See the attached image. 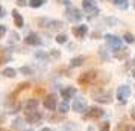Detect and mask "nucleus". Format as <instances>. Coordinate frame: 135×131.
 <instances>
[{
	"label": "nucleus",
	"instance_id": "1",
	"mask_svg": "<svg viewBox=\"0 0 135 131\" xmlns=\"http://www.w3.org/2000/svg\"><path fill=\"white\" fill-rule=\"evenodd\" d=\"M93 98L96 102H100V104H109L112 101V94H111V90H103V88H99V90H94L93 92Z\"/></svg>",
	"mask_w": 135,
	"mask_h": 131
},
{
	"label": "nucleus",
	"instance_id": "2",
	"mask_svg": "<svg viewBox=\"0 0 135 131\" xmlns=\"http://www.w3.org/2000/svg\"><path fill=\"white\" fill-rule=\"evenodd\" d=\"M97 72L96 70H88L85 73H82V75L78 78V82H79L80 85H91L94 82L97 81Z\"/></svg>",
	"mask_w": 135,
	"mask_h": 131
},
{
	"label": "nucleus",
	"instance_id": "3",
	"mask_svg": "<svg viewBox=\"0 0 135 131\" xmlns=\"http://www.w3.org/2000/svg\"><path fill=\"white\" fill-rule=\"evenodd\" d=\"M103 114H105V111L102 108H99V107H90V108L84 113V119H86V120H97V119H100Z\"/></svg>",
	"mask_w": 135,
	"mask_h": 131
},
{
	"label": "nucleus",
	"instance_id": "4",
	"mask_svg": "<svg viewBox=\"0 0 135 131\" xmlns=\"http://www.w3.org/2000/svg\"><path fill=\"white\" fill-rule=\"evenodd\" d=\"M129 96H131V87L129 85L124 84V85H120V87L117 88V101L120 104H126Z\"/></svg>",
	"mask_w": 135,
	"mask_h": 131
},
{
	"label": "nucleus",
	"instance_id": "5",
	"mask_svg": "<svg viewBox=\"0 0 135 131\" xmlns=\"http://www.w3.org/2000/svg\"><path fill=\"white\" fill-rule=\"evenodd\" d=\"M43 104H44V107H46L49 111H55L56 108H58V96H56L55 93L46 94Z\"/></svg>",
	"mask_w": 135,
	"mask_h": 131
},
{
	"label": "nucleus",
	"instance_id": "6",
	"mask_svg": "<svg viewBox=\"0 0 135 131\" xmlns=\"http://www.w3.org/2000/svg\"><path fill=\"white\" fill-rule=\"evenodd\" d=\"M65 17H67L68 21H71V23H76V21H80L82 20V17H84V14L80 12L78 8H68L67 11H65Z\"/></svg>",
	"mask_w": 135,
	"mask_h": 131
},
{
	"label": "nucleus",
	"instance_id": "7",
	"mask_svg": "<svg viewBox=\"0 0 135 131\" xmlns=\"http://www.w3.org/2000/svg\"><path fill=\"white\" fill-rule=\"evenodd\" d=\"M71 108H73V111H76V113H84V111H86V110H88L86 99H85V98H82V96H79V98H74Z\"/></svg>",
	"mask_w": 135,
	"mask_h": 131
},
{
	"label": "nucleus",
	"instance_id": "8",
	"mask_svg": "<svg viewBox=\"0 0 135 131\" xmlns=\"http://www.w3.org/2000/svg\"><path fill=\"white\" fill-rule=\"evenodd\" d=\"M41 119H43V114L38 111V110H35V111H27L26 116H25V120L27 122V124H31V125L40 124Z\"/></svg>",
	"mask_w": 135,
	"mask_h": 131
},
{
	"label": "nucleus",
	"instance_id": "9",
	"mask_svg": "<svg viewBox=\"0 0 135 131\" xmlns=\"http://www.w3.org/2000/svg\"><path fill=\"white\" fill-rule=\"evenodd\" d=\"M106 43L111 46V49L114 50V52H117V50H120L122 49V43H123V40L122 38H118V37H115V35H106Z\"/></svg>",
	"mask_w": 135,
	"mask_h": 131
},
{
	"label": "nucleus",
	"instance_id": "10",
	"mask_svg": "<svg viewBox=\"0 0 135 131\" xmlns=\"http://www.w3.org/2000/svg\"><path fill=\"white\" fill-rule=\"evenodd\" d=\"M82 8H84L85 12H88L90 15H96V14H99V8L96 6L94 0H82Z\"/></svg>",
	"mask_w": 135,
	"mask_h": 131
},
{
	"label": "nucleus",
	"instance_id": "11",
	"mask_svg": "<svg viewBox=\"0 0 135 131\" xmlns=\"http://www.w3.org/2000/svg\"><path fill=\"white\" fill-rule=\"evenodd\" d=\"M25 43L27 46H40L43 41H41V38H40V35L37 32H31V34H27L25 37Z\"/></svg>",
	"mask_w": 135,
	"mask_h": 131
},
{
	"label": "nucleus",
	"instance_id": "12",
	"mask_svg": "<svg viewBox=\"0 0 135 131\" xmlns=\"http://www.w3.org/2000/svg\"><path fill=\"white\" fill-rule=\"evenodd\" d=\"M71 32H73V35H74L76 38L82 40V38H84V37L86 35V34H88V26H86V25L73 26V28H71Z\"/></svg>",
	"mask_w": 135,
	"mask_h": 131
},
{
	"label": "nucleus",
	"instance_id": "13",
	"mask_svg": "<svg viewBox=\"0 0 135 131\" xmlns=\"http://www.w3.org/2000/svg\"><path fill=\"white\" fill-rule=\"evenodd\" d=\"M76 93H78V90L70 85V87H65V88H62V90H61V98L67 102V101L73 99L74 96H76Z\"/></svg>",
	"mask_w": 135,
	"mask_h": 131
},
{
	"label": "nucleus",
	"instance_id": "14",
	"mask_svg": "<svg viewBox=\"0 0 135 131\" xmlns=\"http://www.w3.org/2000/svg\"><path fill=\"white\" fill-rule=\"evenodd\" d=\"M46 28L49 31H59V29L64 28V23L59 21V20H47L46 21Z\"/></svg>",
	"mask_w": 135,
	"mask_h": 131
},
{
	"label": "nucleus",
	"instance_id": "15",
	"mask_svg": "<svg viewBox=\"0 0 135 131\" xmlns=\"http://www.w3.org/2000/svg\"><path fill=\"white\" fill-rule=\"evenodd\" d=\"M12 19H14V25H15V28H18V29H21L23 26H25V20H23V17H21V14L17 11V9H12Z\"/></svg>",
	"mask_w": 135,
	"mask_h": 131
},
{
	"label": "nucleus",
	"instance_id": "16",
	"mask_svg": "<svg viewBox=\"0 0 135 131\" xmlns=\"http://www.w3.org/2000/svg\"><path fill=\"white\" fill-rule=\"evenodd\" d=\"M38 99H35V98H29V99L25 102V110L26 113L27 111H35V110H38Z\"/></svg>",
	"mask_w": 135,
	"mask_h": 131
},
{
	"label": "nucleus",
	"instance_id": "17",
	"mask_svg": "<svg viewBox=\"0 0 135 131\" xmlns=\"http://www.w3.org/2000/svg\"><path fill=\"white\" fill-rule=\"evenodd\" d=\"M31 87V82H20L18 85H17V88H15V90H14L12 92V94H11V98H9V96H8V99H11V101H14V98H15V96H17V94L20 93V92H23V90H26V88H29Z\"/></svg>",
	"mask_w": 135,
	"mask_h": 131
},
{
	"label": "nucleus",
	"instance_id": "18",
	"mask_svg": "<svg viewBox=\"0 0 135 131\" xmlns=\"http://www.w3.org/2000/svg\"><path fill=\"white\" fill-rule=\"evenodd\" d=\"M84 62H85V56H76V58H73V60L70 61V67H71V69H74V67H80Z\"/></svg>",
	"mask_w": 135,
	"mask_h": 131
},
{
	"label": "nucleus",
	"instance_id": "19",
	"mask_svg": "<svg viewBox=\"0 0 135 131\" xmlns=\"http://www.w3.org/2000/svg\"><path fill=\"white\" fill-rule=\"evenodd\" d=\"M2 75L5 76V78H15L17 76V70L14 69V67H6V69H3Z\"/></svg>",
	"mask_w": 135,
	"mask_h": 131
},
{
	"label": "nucleus",
	"instance_id": "20",
	"mask_svg": "<svg viewBox=\"0 0 135 131\" xmlns=\"http://www.w3.org/2000/svg\"><path fill=\"white\" fill-rule=\"evenodd\" d=\"M114 2V5H115L117 8H120V9H126V8L129 6L128 0H112Z\"/></svg>",
	"mask_w": 135,
	"mask_h": 131
},
{
	"label": "nucleus",
	"instance_id": "21",
	"mask_svg": "<svg viewBox=\"0 0 135 131\" xmlns=\"http://www.w3.org/2000/svg\"><path fill=\"white\" fill-rule=\"evenodd\" d=\"M68 110H70V105H68V104L65 102V101H64L62 104H59V105H58V111H59V113H62V114H65V113H68Z\"/></svg>",
	"mask_w": 135,
	"mask_h": 131
},
{
	"label": "nucleus",
	"instance_id": "22",
	"mask_svg": "<svg viewBox=\"0 0 135 131\" xmlns=\"http://www.w3.org/2000/svg\"><path fill=\"white\" fill-rule=\"evenodd\" d=\"M44 2H46V0H29L27 5L31 8H41L44 5Z\"/></svg>",
	"mask_w": 135,
	"mask_h": 131
},
{
	"label": "nucleus",
	"instance_id": "23",
	"mask_svg": "<svg viewBox=\"0 0 135 131\" xmlns=\"http://www.w3.org/2000/svg\"><path fill=\"white\" fill-rule=\"evenodd\" d=\"M56 43L58 44H65L67 43V35L65 34H59V35H56Z\"/></svg>",
	"mask_w": 135,
	"mask_h": 131
},
{
	"label": "nucleus",
	"instance_id": "24",
	"mask_svg": "<svg viewBox=\"0 0 135 131\" xmlns=\"http://www.w3.org/2000/svg\"><path fill=\"white\" fill-rule=\"evenodd\" d=\"M123 38H124V41H126V43H129V44L135 43V37H134V34H131V32H126Z\"/></svg>",
	"mask_w": 135,
	"mask_h": 131
},
{
	"label": "nucleus",
	"instance_id": "25",
	"mask_svg": "<svg viewBox=\"0 0 135 131\" xmlns=\"http://www.w3.org/2000/svg\"><path fill=\"white\" fill-rule=\"evenodd\" d=\"M21 125H23V119H21V118H17L15 120H14L12 128H14V130H20V128H21Z\"/></svg>",
	"mask_w": 135,
	"mask_h": 131
},
{
	"label": "nucleus",
	"instance_id": "26",
	"mask_svg": "<svg viewBox=\"0 0 135 131\" xmlns=\"http://www.w3.org/2000/svg\"><path fill=\"white\" fill-rule=\"evenodd\" d=\"M20 72H21L23 75H33V70H32L31 67H27V66H23V67L20 69Z\"/></svg>",
	"mask_w": 135,
	"mask_h": 131
},
{
	"label": "nucleus",
	"instance_id": "27",
	"mask_svg": "<svg viewBox=\"0 0 135 131\" xmlns=\"http://www.w3.org/2000/svg\"><path fill=\"white\" fill-rule=\"evenodd\" d=\"M122 50H123L122 53H118V52L115 53V58H118V60H120V58H126V56L129 55V50L128 49H122Z\"/></svg>",
	"mask_w": 135,
	"mask_h": 131
},
{
	"label": "nucleus",
	"instance_id": "28",
	"mask_svg": "<svg viewBox=\"0 0 135 131\" xmlns=\"http://www.w3.org/2000/svg\"><path fill=\"white\" fill-rule=\"evenodd\" d=\"M5 34H6V26H5V25H0V40L5 37Z\"/></svg>",
	"mask_w": 135,
	"mask_h": 131
},
{
	"label": "nucleus",
	"instance_id": "29",
	"mask_svg": "<svg viewBox=\"0 0 135 131\" xmlns=\"http://www.w3.org/2000/svg\"><path fill=\"white\" fill-rule=\"evenodd\" d=\"M15 3H17L18 6H26V5L29 3V0H15Z\"/></svg>",
	"mask_w": 135,
	"mask_h": 131
},
{
	"label": "nucleus",
	"instance_id": "30",
	"mask_svg": "<svg viewBox=\"0 0 135 131\" xmlns=\"http://www.w3.org/2000/svg\"><path fill=\"white\" fill-rule=\"evenodd\" d=\"M5 15H6V11H5V8L0 5V19H3Z\"/></svg>",
	"mask_w": 135,
	"mask_h": 131
},
{
	"label": "nucleus",
	"instance_id": "31",
	"mask_svg": "<svg viewBox=\"0 0 135 131\" xmlns=\"http://www.w3.org/2000/svg\"><path fill=\"white\" fill-rule=\"evenodd\" d=\"M117 131H126V125H124V124H120L118 127H117Z\"/></svg>",
	"mask_w": 135,
	"mask_h": 131
},
{
	"label": "nucleus",
	"instance_id": "32",
	"mask_svg": "<svg viewBox=\"0 0 135 131\" xmlns=\"http://www.w3.org/2000/svg\"><path fill=\"white\" fill-rule=\"evenodd\" d=\"M50 55L53 56V58H59V55H61V53H59V52H56V50H53V52H52Z\"/></svg>",
	"mask_w": 135,
	"mask_h": 131
},
{
	"label": "nucleus",
	"instance_id": "33",
	"mask_svg": "<svg viewBox=\"0 0 135 131\" xmlns=\"http://www.w3.org/2000/svg\"><path fill=\"white\" fill-rule=\"evenodd\" d=\"M131 118H132V119L135 120V107L132 108V110H131Z\"/></svg>",
	"mask_w": 135,
	"mask_h": 131
},
{
	"label": "nucleus",
	"instance_id": "34",
	"mask_svg": "<svg viewBox=\"0 0 135 131\" xmlns=\"http://www.w3.org/2000/svg\"><path fill=\"white\" fill-rule=\"evenodd\" d=\"M3 120H5V114H3V113L0 111V124H2Z\"/></svg>",
	"mask_w": 135,
	"mask_h": 131
},
{
	"label": "nucleus",
	"instance_id": "35",
	"mask_svg": "<svg viewBox=\"0 0 135 131\" xmlns=\"http://www.w3.org/2000/svg\"><path fill=\"white\" fill-rule=\"evenodd\" d=\"M41 131H55V130H52V128H49V127H44Z\"/></svg>",
	"mask_w": 135,
	"mask_h": 131
},
{
	"label": "nucleus",
	"instance_id": "36",
	"mask_svg": "<svg viewBox=\"0 0 135 131\" xmlns=\"http://www.w3.org/2000/svg\"><path fill=\"white\" fill-rule=\"evenodd\" d=\"M128 131H135V127H132V128H129Z\"/></svg>",
	"mask_w": 135,
	"mask_h": 131
},
{
	"label": "nucleus",
	"instance_id": "37",
	"mask_svg": "<svg viewBox=\"0 0 135 131\" xmlns=\"http://www.w3.org/2000/svg\"><path fill=\"white\" fill-rule=\"evenodd\" d=\"M132 76L135 78V69H132Z\"/></svg>",
	"mask_w": 135,
	"mask_h": 131
},
{
	"label": "nucleus",
	"instance_id": "38",
	"mask_svg": "<svg viewBox=\"0 0 135 131\" xmlns=\"http://www.w3.org/2000/svg\"><path fill=\"white\" fill-rule=\"evenodd\" d=\"M0 131H6V130H3V128H0Z\"/></svg>",
	"mask_w": 135,
	"mask_h": 131
},
{
	"label": "nucleus",
	"instance_id": "39",
	"mask_svg": "<svg viewBox=\"0 0 135 131\" xmlns=\"http://www.w3.org/2000/svg\"><path fill=\"white\" fill-rule=\"evenodd\" d=\"M25 131H32V130H25Z\"/></svg>",
	"mask_w": 135,
	"mask_h": 131
},
{
	"label": "nucleus",
	"instance_id": "40",
	"mask_svg": "<svg viewBox=\"0 0 135 131\" xmlns=\"http://www.w3.org/2000/svg\"><path fill=\"white\" fill-rule=\"evenodd\" d=\"M134 8H135V2H134Z\"/></svg>",
	"mask_w": 135,
	"mask_h": 131
}]
</instances>
